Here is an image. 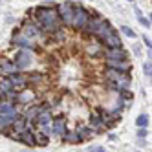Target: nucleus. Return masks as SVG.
<instances>
[{"label":"nucleus","instance_id":"nucleus-1","mask_svg":"<svg viewBox=\"0 0 152 152\" xmlns=\"http://www.w3.org/2000/svg\"><path fill=\"white\" fill-rule=\"evenodd\" d=\"M37 20L39 24L44 28L46 31H57L59 29V13L57 9L51 7H39L37 9Z\"/></svg>","mask_w":152,"mask_h":152},{"label":"nucleus","instance_id":"nucleus-2","mask_svg":"<svg viewBox=\"0 0 152 152\" xmlns=\"http://www.w3.org/2000/svg\"><path fill=\"white\" fill-rule=\"evenodd\" d=\"M106 75H108V84H110L114 90L121 92V90L130 88V77L126 75V72H119V70H114V68H108Z\"/></svg>","mask_w":152,"mask_h":152},{"label":"nucleus","instance_id":"nucleus-3","mask_svg":"<svg viewBox=\"0 0 152 152\" xmlns=\"http://www.w3.org/2000/svg\"><path fill=\"white\" fill-rule=\"evenodd\" d=\"M90 22V15L84 7H75V13H73V18H72V26L77 29V31H84L86 26Z\"/></svg>","mask_w":152,"mask_h":152},{"label":"nucleus","instance_id":"nucleus-4","mask_svg":"<svg viewBox=\"0 0 152 152\" xmlns=\"http://www.w3.org/2000/svg\"><path fill=\"white\" fill-rule=\"evenodd\" d=\"M57 13H59L61 22H64V24H72L75 7H73L70 2H64V4H59V6H57Z\"/></svg>","mask_w":152,"mask_h":152},{"label":"nucleus","instance_id":"nucleus-5","mask_svg":"<svg viewBox=\"0 0 152 152\" xmlns=\"http://www.w3.org/2000/svg\"><path fill=\"white\" fill-rule=\"evenodd\" d=\"M101 42L106 48H123V42H121V39H119V35L115 33L114 29L108 31V33L101 39Z\"/></svg>","mask_w":152,"mask_h":152},{"label":"nucleus","instance_id":"nucleus-6","mask_svg":"<svg viewBox=\"0 0 152 152\" xmlns=\"http://www.w3.org/2000/svg\"><path fill=\"white\" fill-rule=\"evenodd\" d=\"M15 62H17V66H18V70H24V68H28L29 64H31V51L29 50H26V48H22L18 53H17V59H15Z\"/></svg>","mask_w":152,"mask_h":152},{"label":"nucleus","instance_id":"nucleus-7","mask_svg":"<svg viewBox=\"0 0 152 152\" xmlns=\"http://www.w3.org/2000/svg\"><path fill=\"white\" fill-rule=\"evenodd\" d=\"M106 66L108 68H114V70H119V72H130V62L126 59H106Z\"/></svg>","mask_w":152,"mask_h":152},{"label":"nucleus","instance_id":"nucleus-8","mask_svg":"<svg viewBox=\"0 0 152 152\" xmlns=\"http://www.w3.org/2000/svg\"><path fill=\"white\" fill-rule=\"evenodd\" d=\"M22 33L28 37V39H39L40 37V28L39 26H35V24H31V22H26L24 26H22Z\"/></svg>","mask_w":152,"mask_h":152},{"label":"nucleus","instance_id":"nucleus-9","mask_svg":"<svg viewBox=\"0 0 152 152\" xmlns=\"http://www.w3.org/2000/svg\"><path fill=\"white\" fill-rule=\"evenodd\" d=\"M9 79H11V83H13V86H15V88H20V90H22V88H26V86H28V77H26V75H22V73H9Z\"/></svg>","mask_w":152,"mask_h":152},{"label":"nucleus","instance_id":"nucleus-10","mask_svg":"<svg viewBox=\"0 0 152 152\" xmlns=\"http://www.w3.org/2000/svg\"><path fill=\"white\" fill-rule=\"evenodd\" d=\"M17 115H9V114H0V132H7L9 128H11L13 121H15Z\"/></svg>","mask_w":152,"mask_h":152},{"label":"nucleus","instance_id":"nucleus-11","mask_svg":"<svg viewBox=\"0 0 152 152\" xmlns=\"http://www.w3.org/2000/svg\"><path fill=\"white\" fill-rule=\"evenodd\" d=\"M18 141H20V143H24V145H28V147H35V132H31L29 128L22 130Z\"/></svg>","mask_w":152,"mask_h":152},{"label":"nucleus","instance_id":"nucleus-12","mask_svg":"<svg viewBox=\"0 0 152 152\" xmlns=\"http://www.w3.org/2000/svg\"><path fill=\"white\" fill-rule=\"evenodd\" d=\"M51 130H53V134H57V136H64V132H66V119L57 117L51 125Z\"/></svg>","mask_w":152,"mask_h":152},{"label":"nucleus","instance_id":"nucleus-13","mask_svg":"<svg viewBox=\"0 0 152 152\" xmlns=\"http://www.w3.org/2000/svg\"><path fill=\"white\" fill-rule=\"evenodd\" d=\"M11 128L15 130V132H22V130H26L28 128V119H26V115H22V117H15V121H13V125H11Z\"/></svg>","mask_w":152,"mask_h":152},{"label":"nucleus","instance_id":"nucleus-14","mask_svg":"<svg viewBox=\"0 0 152 152\" xmlns=\"http://www.w3.org/2000/svg\"><path fill=\"white\" fill-rule=\"evenodd\" d=\"M106 59H126V53L123 48H108Z\"/></svg>","mask_w":152,"mask_h":152},{"label":"nucleus","instance_id":"nucleus-15","mask_svg":"<svg viewBox=\"0 0 152 152\" xmlns=\"http://www.w3.org/2000/svg\"><path fill=\"white\" fill-rule=\"evenodd\" d=\"M0 114H9V115H18L17 114V108L11 101H4L0 103Z\"/></svg>","mask_w":152,"mask_h":152},{"label":"nucleus","instance_id":"nucleus-16","mask_svg":"<svg viewBox=\"0 0 152 152\" xmlns=\"http://www.w3.org/2000/svg\"><path fill=\"white\" fill-rule=\"evenodd\" d=\"M62 139L66 141V143H72V145H75V143H81L83 141V136H79V132H64V136H62Z\"/></svg>","mask_w":152,"mask_h":152},{"label":"nucleus","instance_id":"nucleus-17","mask_svg":"<svg viewBox=\"0 0 152 152\" xmlns=\"http://www.w3.org/2000/svg\"><path fill=\"white\" fill-rule=\"evenodd\" d=\"M48 143H50V134H46L44 130H42V132H35V145L46 147Z\"/></svg>","mask_w":152,"mask_h":152},{"label":"nucleus","instance_id":"nucleus-18","mask_svg":"<svg viewBox=\"0 0 152 152\" xmlns=\"http://www.w3.org/2000/svg\"><path fill=\"white\" fill-rule=\"evenodd\" d=\"M50 119H51V114H50L48 110H40L35 121H37L40 126H44V125H50Z\"/></svg>","mask_w":152,"mask_h":152},{"label":"nucleus","instance_id":"nucleus-19","mask_svg":"<svg viewBox=\"0 0 152 152\" xmlns=\"http://www.w3.org/2000/svg\"><path fill=\"white\" fill-rule=\"evenodd\" d=\"M0 66H2V70H4V73H6V75L18 72V66H17V62H9V61H6V62H2V64H0Z\"/></svg>","mask_w":152,"mask_h":152},{"label":"nucleus","instance_id":"nucleus-20","mask_svg":"<svg viewBox=\"0 0 152 152\" xmlns=\"http://www.w3.org/2000/svg\"><path fill=\"white\" fill-rule=\"evenodd\" d=\"M11 90H15V86H13V83H11V79H4V81H0V92L2 94H7V92H11Z\"/></svg>","mask_w":152,"mask_h":152},{"label":"nucleus","instance_id":"nucleus-21","mask_svg":"<svg viewBox=\"0 0 152 152\" xmlns=\"http://www.w3.org/2000/svg\"><path fill=\"white\" fill-rule=\"evenodd\" d=\"M39 112H40V108H37V106H31L29 110L26 112V119H28V121H35V119H37V115H39Z\"/></svg>","mask_w":152,"mask_h":152},{"label":"nucleus","instance_id":"nucleus-22","mask_svg":"<svg viewBox=\"0 0 152 152\" xmlns=\"http://www.w3.org/2000/svg\"><path fill=\"white\" fill-rule=\"evenodd\" d=\"M136 125H137V126H147V125H148V115H147V114H141V115H137V119H136Z\"/></svg>","mask_w":152,"mask_h":152},{"label":"nucleus","instance_id":"nucleus-23","mask_svg":"<svg viewBox=\"0 0 152 152\" xmlns=\"http://www.w3.org/2000/svg\"><path fill=\"white\" fill-rule=\"evenodd\" d=\"M121 31L126 35V37H130V39H136V31L132 29V28H128V26H121Z\"/></svg>","mask_w":152,"mask_h":152},{"label":"nucleus","instance_id":"nucleus-24","mask_svg":"<svg viewBox=\"0 0 152 152\" xmlns=\"http://www.w3.org/2000/svg\"><path fill=\"white\" fill-rule=\"evenodd\" d=\"M77 132H79V134H83V139H84V137H88L90 134H94V130H92V128H88V126H79Z\"/></svg>","mask_w":152,"mask_h":152},{"label":"nucleus","instance_id":"nucleus-25","mask_svg":"<svg viewBox=\"0 0 152 152\" xmlns=\"http://www.w3.org/2000/svg\"><path fill=\"white\" fill-rule=\"evenodd\" d=\"M92 126L101 128V126H103V119H101L99 115H92Z\"/></svg>","mask_w":152,"mask_h":152},{"label":"nucleus","instance_id":"nucleus-26","mask_svg":"<svg viewBox=\"0 0 152 152\" xmlns=\"http://www.w3.org/2000/svg\"><path fill=\"white\" fill-rule=\"evenodd\" d=\"M143 70H145V75H148V77L152 79V61H147V62H145Z\"/></svg>","mask_w":152,"mask_h":152},{"label":"nucleus","instance_id":"nucleus-27","mask_svg":"<svg viewBox=\"0 0 152 152\" xmlns=\"http://www.w3.org/2000/svg\"><path fill=\"white\" fill-rule=\"evenodd\" d=\"M137 136H139V137H147V130H145V126H139Z\"/></svg>","mask_w":152,"mask_h":152},{"label":"nucleus","instance_id":"nucleus-28","mask_svg":"<svg viewBox=\"0 0 152 152\" xmlns=\"http://www.w3.org/2000/svg\"><path fill=\"white\" fill-rule=\"evenodd\" d=\"M139 22H141V24H143L145 28H148V26H150V22H148V20H147V18H143V17H139Z\"/></svg>","mask_w":152,"mask_h":152},{"label":"nucleus","instance_id":"nucleus-29","mask_svg":"<svg viewBox=\"0 0 152 152\" xmlns=\"http://www.w3.org/2000/svg\"><path fill=\"white\" fill-rule=\"evenodd\" d=\"M143 40H145V44L148 46V50H152V40H150L148 37H143Z\"/></svg>","mask_w":152,"mask_h":152},{"label":"nucleus","instance_id":"nucleus-30","mask_svg":"<svg viewBox=\"0 0 152 152\" xmlns=\"http://www.w3.org/2000/svg\"><path fill=\"white\" fill-rule=\"evenodd\" d=\"M134 11H136V15H137V17H141V9H139V7H137V6H136V7H134Z\"/></svg>","mask_w":152,"mask_h":152},{"label":"nucleus","instance_id":"nucleus-31","mask_svg":"<svg viewBox=\"0 0 152 152\" xmlns=\"http://www.w3.org/2000/svg\"><path fill=\"white\" fill-rule=\"evenodd\" d=\"M150 22H152V15H150Z\"/></svg>","mask_w":152,"mask_h":152},{"label":"nucleus","instance_id":"nucleus-32","mask_svg":"<svg viewBox=\"0 0 152 152\" xmlns=\"http://www.w3.org/2000/svg\"><path fill=\"white\" fill-rule=\"evenodd\" d=\"M128 2H132V0H128Z\"/></svg>","mask_w":152,"mask_h":152}]
</instances>
